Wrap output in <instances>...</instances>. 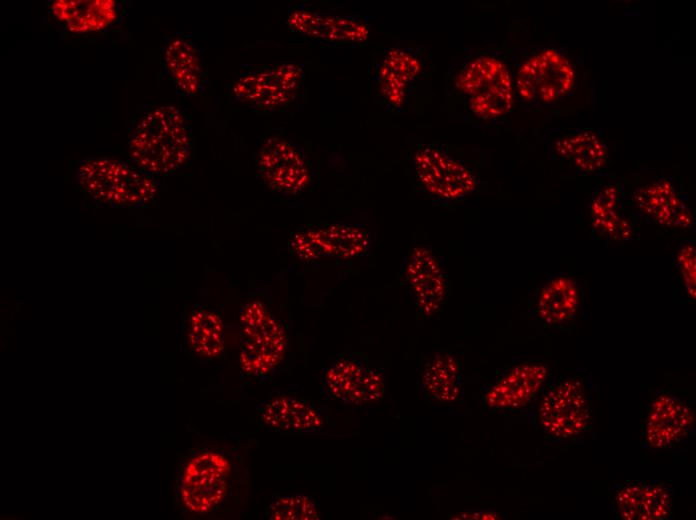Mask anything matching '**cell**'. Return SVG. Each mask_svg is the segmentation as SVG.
Masks as SVG:
<instances>
[{"label": "cell", "instance_id": "obj_1", "mask_svg": "<svg viewBox=\"0 0 696 520\" xmlns=\"http://www.w3.org/2000/svg\"><path fill=\"white\" fill-rule=\"evenodd\" d=\"M194 137L185 113L173 105L147 111L129 134L126 154L157 178L180 172L192 159Z\"/></svg>", "mask_w": 696, "mask_h": 520}, {"label": "cell", "instance_id": "obj_2", "mask_svg": "<svg viewBox=\"0 0 696 520\" xmlns=\"http://www.w3.org/2000/svg\"><path fill=\"white\" fill-rule=\"evenodd\" d=\"M80 192L93 203L107 208L143 209L155 204L160 190L159 178L129 160L113 156H90L81 160L75 171Z\"/></svg>", "mask_w": 696, "mask_h": 520}, {"label": "cell", "instance_id": "obj_3", "mask_svg": "<svg viewBox=\"0 0 696 520\" xmlns=\"http://www.w3.org/2000/svg\"><path fill=\"white\" fill-rule=\"evenodd\" d=\"M452 84L479 119L503 117L513 107V78L504 61L494 55L480 54L465 60L457 68Z\"/></svg>", "mask_w": 696, "mask_h": 520}, {"label": "cell", "instance_id": "obj_4", "mask_svg": "<svg viewBox=\"0 0 696 520\" xmlns=\"http://www.w3.org/2000/svg\"><path fill=\"white\" fill-rule=\"evenodd\" d=\"M412 171L418 188L440 205L459 202L479 187L474 167L441 143L419 145L412 156Z\"/></svg>", "mask_w": 696, "mask_h": 520}, {"label": "cell", "instance_id": "obj_5", "mask_svg": "<svg viewBox=\"0 0 696 520\" xmlns=\"http://www.w3.org/2000/svg\"><path fill=\"white\" fill-rule=\"evenodd\" d=\"M239 322L242 372L252 378L269 374L281 363L287 349L283 325L259 300L241 308Z\"/></svg>", "mask_w": 696, "mask_h": 520}, {"label": "cell", "instance_id": "obj_6", "mask_svg": "<svg viewBox=\"0 0 696 520\" xmlns=\"http://www.w3.org/2000/svg\"><path fill=\"white\" fill-rule=\"evenodd\" d=\"M576 72L571 59L555 48H543L525 57L513 78L514 92L524 104H553L572 90Z\"/></svg>", "mask_w": 696, "mask_h": 520}, {"label": "cell", "instance_id": "obj_7", "mask_svg": "<svg viewBox=\"0 0 696 520\" xmlns=\"http://www.w3.org/2000/svg\"><path fill=\"white\" fill-rule=\"evenodd\" d=\"M541 430L551 439L566 441L592 428L591 400L579 376H562L544 391L537 411Z\"/></svg>", "mask_w": 696, "mask_h": 520}, {"label": "cell", "instance_id": "obj_8", "mask_svg": "<svg viewBox=\"0 0 696 520\" xmlns=\"http://www.w3.org/2000/svg\"><path fill=\"white\" fill-rule=\"evenodd\" d=\"M401 283L422 320L436 316L450 294V279L444 261L431 244L412 246L403 256Z\"/></svg>", "mask_w": 696, "mask_h": 520}, {"label": "cell", "instance_id": "obj_9", "mask_svg": "<svg viewBox=\"0 0 696 520\" xmlns=\"http://www.w3.org/2000/svg\"><path fill=\"white\" fill-rule=\"evenodd\" d=\"M303 75L302 68L291 62L256 68L240 74L231 83L229 93L248 108L273 112L296 98Z\"/></svg>", "mask_w": 696, "mask_h": 520}, {"label": "cell", "instance_id": "obj_10", "mask_svg": "<svg viewBox=\"0 0 696 520\" xmlns=\"http://www.w3.org/2000/svg\"><path fill=\"white\" fill-rule=\"evenodd\" d=\"M231 474V462L224 454L207 450L193 455L180 479L183 505L198 514L213 510L225 499Z\"/></svg>", "mask_w": 696, "mask_h": 520}, {"label": "cell", "instance_id": "obj_11", "mask_svg": "<svg viewBox=\"0 0 696 520\" xmlns=\"http://www.w3.org/2000/svg\"><path fill=\"white\" fill-rule=\"evenodd\" d=\"M255 162L262 181L280 194L301 193L314 178L308 154L300 145L285 138H268L260 146Z\"/></svg>", "mask_w": 696, "mask_h": 520}, {"label": "cell", "instance_id": "obj_12", "mask_svg": "<svg viewBox=\"0 0 696 520\" xmlns=\"http://www.w3.org/2000/svg\"><path fill=\"white\" fill-rule=\"evenodd\" d=\"M420 47L395 46L385 49L374 63L376 91L386 111L400 110L424 70Z\"/></svg>", "mask_w": 696, "mask_h": 520}, {"label": "cell", "instance_id": "obj_13", "mask_svg": "<svg viewBox=\"0 0 696 520\" xmlns=\"http://www.w3.org/2000/svg\"><path fill=\"white\" fill-rule=\"evenodd\" d=\"M694 424L691 404L672 391L661 389L646 408L642 425L644 444L651 450L674 447L690 437Z\"/></svg>", "mask_w": 696, "mask_h": 520}, {"label": "cell", "instance_id": "obj_14", "mask_svg": "<svg viewBox=\"0 0 696 520\" xmlns=\"http://www.w3.org/2000/svg\"><path fill=\"white\" fill-rule=\"evenodd\" d=\"M547 376L548 370L541 363L525 361L515 364L484 389L481 405L491 413L519 412L540 393Z\"/></svg>", "mask_w": 696, "mask_h": 520}, {"label": "cell", "instance_id": "obj_15", "mask_svg": "<svg viewBox=\"0 0 696 520\" xmlns=\"http://www.w3.org/2000/svg\"><path fill=\"white\" fill-rule=\"evenodd\" d=\"M287 25L304 36L331 44H360L370 34L358 15L318 11L306 4L290 5Z\"/></svg>", "mask_w": 696, "mask_h": 520}, {"label": "cell", "instance_id": "obj_16", "mask_svg": "<svg viewBox=\"0 0 696 520\" xmlns=\"http://www.w3.org/2000/svg\"><path fill=\"white\" fill-rule=\"evenodd\" d=\"M612 509L625 520L671 519L673 490L658 480H629L614 488Z\"/></svg>", "mask_w": 696, "mask_h": 520}, {"label": "cell", "instance_id": "obj_17", "mask_svg": "<svg viewBox=\"0 0 696 520\" xmlns=\"http://www.w3.org/2000/svg\"><path fill=\"white\" fill-rule=\"evenodd\" d=\"M417 390L433 406L457 403L463 396V364L447 350L426 354L421 361Z\"/></svg>", "mask_w": 696, "mask_h": 520}, {"label": "cell", "instance_id": "obj_18", "mask_svg": "<svg viewBox=\"0 0 696 520\" xmlns=\"http://www.w3.org/2000/svg\"><path fill=\"white\" fill-rule=\"evenodd\" d=\"M162 70L185 96L203 92L206 70L201 50L189 35L179 32L167 36L160 49Z\"/></svg>", "mask_w": 696, "mask_h": 520}, {"label": "cell", "instance_id": "obj_19", "mask_svg": "<svg viewBox=\"0 0 696 520\" xmlns=\"http://www.w3.org/2000/svg\"><path fill=\"white\" fill-rule=\"evenodd\" d=\"M257 416L263 427L275 432L312 434L324 428L321 410L312 401L293 395L277 394L263 401Z\"/></svg>", "mask_w": 696, "mask_h": 520}, {"label": "cell", "instance_id": "obj_20", "mask_svg": "<svg viewBox=\"0 0 696 520\" xmlns=\"http://www.w3.org/2000/svg\"><path fill=\"white\" fill-rule=\"evenodd\" d=\"M633 198L639 211L659 226L686 229L693 225L690 207L668 178L641 186Z\"/></svg>", "mask_w": 696, "mask_h": 520}, {"label": "cell", "instance_id": "obj_21", "mask_svg": "<svg viewBox=\"0 0 696 520\" xmlns=\"http://www.w3.org/2000/svg\"><path fill=\"white\" fill-rule=\"evenodd\" d=\"M49 12L63 29L84 34L112 27L123 13V4L115 0H56Z\"/></svg>", "mask_w": 696, "mask_h": 520}, {"label": "cell", "instance_id": "obj_22", "mask_svg": "<svg viewBox=\"0 0 696 520\" xmlns=\"http://www.w3.org/2000/svg\"><path fill=\"white\" fill-rule=\"evenodd\" d=\"M305 231L320 258L350 260L366 255L371 247L370 233L361 224L328 222Z\"/></svg>", "mask_w": 696, "mask_h": 520}, {"label": "cell", "instance_id": "obj_23", "mask_svg": "<svg viewBox=\"0 0 696 520\" xmlns=\"http://www.w3.org/2000/svg\"><path fill=\"white\" fill-rule=\"evenodd\" d=\"M580 308V292L575 280L558 275L537 293L531 313L548 327L559 328L573 321Z\"/></svg>", "mask_w": 696, "mask_h": 520}, {"label": "cell", "instance_id": "obj_24", "mask_svg": "<svg viewBox=\"0 0 696 520\" xmlns=\"http://www.w3.org/2000/svg\"><path fill=\"white\" fill-rule=\"evenodd\" d=\"M593 229L599 236L612 241H627L635 236L634 220L624 207L621 193L614 184H605L589 206Z\"/></svg>", "mask_w": 696, "mask_h": 520}, {"label": "cell", "instance_id": "obj_25", "mask_svg": "<svg viewBox=\"0 0 696 520\" xmlns=\"http://www.w3.org/2000/svg\"><path fill=\"white\" fill-rule=\"evenodd\" d=\"M368 367V360L361 353L339 355L324 369L322 389L325 395L354 405Z\"/></svg>", "mask_w": 696, "mask_h": 520}, {"label": "cell", "instance_id": "obj_26", "mask_svg": "<svg viewBox=\"0 0 696 520\" xmlns=\"http://www.w3.org/2000/svg\"><path fill=\"white\" fill-rule=\"evenodd\" d=\"M553 150L557 156L584 174L601 169L608 160L605 142L592 130H581L558 138Z\"/></svg>", "mask_w": 696, "mask_h": 520}, {"label": "cell", "instance_id": "obj_27", "mask_svg": "<svg viewBox=\"0 0 696 520\" xmlns=\"http://www.w3.org/2000/svg\"><path fill=\"white\" fill-rule=\"evenodd\" d=\"M186 341L200 358L219 357L225 349V330L221 316L207 308H194L186 322Z\"/></svg>", "mask_w": 696, "mask_h": 520}, {"label": "cell", "instance_id": "obj_28", "mask_svg": "<svg viewBox=\"0 0 696 520\" xmlns=\"http://www.w3.org/2000/svg\"><path fill=\"white\" fill-rule=\"evenodd\" d=\"M268 517L275 520H315L320 518L318 505L307 495H281L267 507Z\"/></svg>", "mask_w": 696, "mask_h": 520}, {"label": "cell", "instance_id": "obj_29", "mask_svg": "<svg viewBox=\"0 0 696 520\" xmlns=\"http://www.w3.org/2000/svg\"><path fill=\"white\" fill-rule=\"evenodd\" d=\"M386 390L387 380L384 371L381 368L369 366L358 390L354 405L375 404L384 398Z\"/></svg>", "mask_w": 696, "mask_h": 520}, {"label": "cell", "instance_id": "obj_30", "mask_svg": "<svg viewBox=\"0 0 696 520\" xmlns=\"http://www.w3.org/2000/svg\"><path fill=\"white\" fill-rule=\"evenodd\" d=\"M678 267L684 282L686 292L690 298L695 300V246L692 244L685 245L678 254Z\"/></svg>", "mask_w": 696, "mask_h": 520}, {"label": "cell", "instance_id": "obj_31", "mask_svg": "<svg viewBox=\"0 0 696 520\" xmlns=\"http://www.w3.org/2000/svg\"><path fill=\"white\" fill-rule=\"evenodd\" d=\"M289 246L291 252L300 260L312 262L320 259L319 253L305 229L298 230L292 234Z\"/></svg>", "mask_w": 696, "mask_h": 520}, {"label": "cell", "instance_id": "obj_32", "mask_svg": "<svg viewBox=\"0 0 696 520\" xmlns=\"http://www.w3.org/2000/svg\"><path fill=\"white\" fill-rule=\"evenodd\" d=\"M499 515L492 511H467L461 514H456L455 517L451 519H497Z\"/></svg>", "mask_w": 696, "mask_h": 520}]
</instances>
